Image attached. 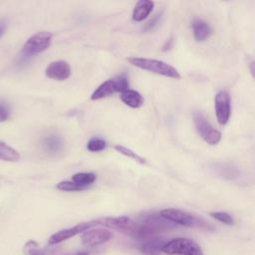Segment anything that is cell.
Masks as SVG:
<instances>
[{
  "instance_id": "6da1fadb",
  "label": "cell",
  "mask_w": 255,
  "mask_h": 255,
  "mask_svg": "<svg viewBox=\"0 0 255 255\" xmlns=\"http://www.w3.org/2000/svg\"><path fill=\"white\" fill-rule=\"evenodd\" d=\"M137 224L136 236L137 239H149L155 237L157 234L167 231L169 229H173L175 224L170 221L164 219L160 216V214L156 213H147L143 215Z\"/></svg>"
},
{
  "instance_id": "7a4b0ae2",
  "label": "cell",
  "mask_w": 255,
  "mask_h": 255,
  "mask_svg": "<svg viewBox=\"0 0 255 255\" xmlns=\"http://www.w3.org/2000/svg\"><path fill=\"white\" fill-rule=\"evenodd\" d=\"M127 60L132 66L137 67L141 70L148 71L153 74H157V75L171 78V79L181 78L179 72L173 66L160 60L148 59V58H137V57H129V58H127Z\"/></svg>"
},
{
  "instance_id": "3957f363",
  "label": "cell",
  "mask_w": 255,
  "mask_h": 255,
  "mask_svg": "<svg viewBox=\"0 0 255 255\" xmlns=\"http://www.w3.org/2000/svg\"><path fill=\"white\" fill-rule=\"evenodd\" d=\"M160 216L164 219L170 221L173 224H178L186 227H204L208 228V223H206L202 218H198L191 213L177 208H166L159 212Z\"/></svg>"
},
{
  "instance_id": "277c9868",
  "label": "cell",
  "mask_w": 255,
  "mask_h": 255,
  "mask_svg": "<svg viewBox=\"0 0 255 255\" xmlns=\"http://www.w3.org/2000/svg\"><path fill=\"white\" fill-rule=\"evenodd\" d=\"M128 88V80L127 75L116 76L104 83H102L92 94L93 101L100 100L111 96L114 93H123Z\"/></svg>"
},
{
  "instance_id": "5b68a950",
  "label": "cell",
  "mask_w": 255,
  "mask_h": 255,
  "mask_svg": "<svg viewBox=\"0 0 255 255\" xmlns=\"http://www.w3.org/2000/svg\"><path fill=\"white\" fill-rule=\"evenodd\" d=\"M98 225H104L112 228L122 234L135 238L137 224L135 221L128 216H117V217H103L96 219Z\"/></svg>"
},
{
  "instance_id": "8992f818",
  "label": "cell",
  "mask_w": 255,
  "mask_h": 255,
  "mask_svg": "<svg viewBox=\"0 0 255 255\" xmlns=\"http://www.w3.org/2000/svg\"><path fill=\"white\" fill-rule=\"evenodd\" d=\"M53 35L48 31H40L31 36L24 44L22 53L25 56H33L47 50L51 44Z\"/></svg>"
},
{
  "instance_id": "52a82bcc",
  "label": "cell",
  "mask_w": 255,
  "mask_h": 255,
  "mask_svg": "<svg viewBox=\"0 0 255 255\" xmlns=\"http://www.w3.org/2000/svg\"><path fill=\"white\" fill-rule=\"evenodd\" d=\"M193 123L199 135L210 145L217 144L221 139L219 130L212 128L206 118L200 112L193 113Z\"/></svg>"
},
{
  "instance_id": "ba28073f",
  "label": "cell",
  "mask_w": 255,
  "mask_h": 255,
  "mask_svg": "<svg viewBox=\"0 0 255 255\" xmlns=\"http://www.w3.org/2000/svg\"><path fill=\"white\" fill-rule=\"evenodd\" d=\"M200 248L199 245L189 238H175L168 241L162 248V252L167 255H188Z\"/></svg>"
},
{
  "instance_id": "9c48e42d",
  "label": "cell",
  "mask_w": 255,
  "mask_h": 255,
  "mask_svg": "<svg viewBox=\"0 0 255 255\" xmlns=\"http://www.w3.org/2000/svg\"><path fill=\"white\" fill-rule=\"evenodd\" d=\"M98 225V222L97 220H92V221H87V222H81L73 227H70V228H65V229H62L54 234H52L50 236V238L48 239V243L50 245H55V244H58V243H61L69 238H72L80 233H84L85 231L89 230L91 227L93 226H96Z\"/></svg>"
},
{
  "instance_id": "30bf717a",
  "label": "cell",
  "mask_w": 255,
  "mask_h": 255,
  "mask_svg": "<svg viewBox=\"0 0 255 255\" xmlns=\"http://www.w3.org/2000/svg\"><path fill=\"white\" fill-rule=\"evenodd\" d=\"M214 108L218 123L222 126L226 125L231 114V99L226 91H220L215 95Z\"/></svg>"
},
{
  "instance_id": "8fae6325",
  "label": "cell",
  "mask_w": 255,
  "mask_h": 255,
  "mask_svg": "<svg viewBox=\"0 0 255 255\" xmlns=\"http://www.w3.org/2000/svg\"><path fill=\"white\" fill-rule=\"evenodd\" d=\"M114 233L106 228H94L89 229L82 233L81 241L84 245L89 247H95L106 243L113 239Z\"/></svg>"
},
{
  "instance_id": "7c38bea8",
  "label": "cell",
  "mask_w": 255,
  "mask_h": 255,
  "mask_svg": "<svg viewBox=\"0 0 255 255\" xmlns=\"http://www.w3.org/2000/svg\"><path fill=\"white\" fill-rule=\"evenodd\" d=\"M71 74H72L71 66L69 65L68 62L64 60L51 62L45 70L46 77L56 81H65L68 78H70Z\"/></svg>"
},
{
  "instance_id": "4fadbf2b",
  "label": "cell",
  "mask_w": 255,
  "mask_h": 255,
  "mask_svg": "<svg viewBox=\"0 0 255 255\" xmlns=\"http://www.w3.org/2000/svg\"><path fill=\"white\" fill-rule=\"evenodd\" d=\"M167 243L164 238L155 236L149 239H146L140 246L139 251L143 255H158L162 252L163 246Z\"/></svg>"
},
{
  "instance_id": "5bb4252c",
  "label": "cell",
  "mask_w": 255,
  "mask_h": 255,
  "mask_svg": "<svg viewBox=\"0 0 255 255\" xmlns=\"http://www.w3.org/2000/svg\"><path fill=\"white\" fill-rule=\"evenodd\" d=\"M191 27H192L193 37L197 42H203L207 40L212 33V30L209 24L199 18H194L192 20Z\"/></svg>"
},
{
  "instance_id": "9a60e30c",
  "label": "cell",
  "mask_w": 255,
  "mask_h": 255,
  "mask_svg": "<svg viewBox=\"0 0 255 255\" xmlns=\"http://www.w3.org/2000/svg\"><path fill=\"white\" fill-rule=\"evenodd\" d=\"M213 169L216 172V174H218L220 177L228 180H235L238 177H240V174H241L238 166L230 162L216 163Z\"/></svg>"
},
{
  "instance_id": "2e32d148",
  "label": "cell",
  "mask_w": 255,
  "mask_h": 255,
  "mask_svg": "<svg viewBox=\"0 0 255 255\" xmlns=\"http://www.w3.org/2000/svg\"><path fill=\"white\" fill-rule=\"evenodd\" d=\"M153 6H154V3L149 0L137 1L132 11V20L135 22L143 21L151 13Z\"/></svg>"
},
{
  "instance_id": "e0dca14e",
  "label": "cell",
  "mask_w": 255,
  "mask_h": 255,
  "mask_svg": "<svg viewBox=\"0 0 255 255\" xmlns=\"http://www.w3.org/2000/svg\"><path fill=\"white\" fill-rule=\"evenodd\" d=\"M120 98L122 102H124V104H126L128 107L132 109H137L141 107L144 102L142 96L137 91L130 90V89H128L125 92H123Z\"/></svg>"
},
{
  "instance_id": "ac0fdd59",
  "label": "cell",
  "mask_w": 255,
  "mask_h": 255,
  "mask_svg": "<svg viewBox=\"0 0 255 255\" xmlns=\"http://www.w3.org/2000/svg\"><path fill=\"white\" fill-rule=\"evenodd\" d=\"M63 139L58 134H50L43 140L44 148L50 153H58L63 148Z\"/></svg>"
},
{
  "instance_id": "d6986e66",
  "label": "cell",
  "mask_w": 255,
  "mask_h": 255,
  "mask_svg": "<svg viewBox=\"0 0 255 255\" xmlns=\"http://www.w3.org/2000/svg\"><path fill=\"white\" fill-rule=\"evenodd\" d=\"M20 158L19 152L8 145L6 142L0 140V159L5 161H17Z\"/></svg>"
},
{
  "instance_id": "ffe728a7",
  "label": "cell",
  "mask_w": 255,
  "mask_h": 255,
  "mask_svg": "<svg viewBox=\"0 0 255 255\" xmlns=\"http://www.w3.org/2000/svg\"><path fill=\"white\" fill-rule=\"evenodd\" d=\"M95 180H96V174L93 172H78L72 176L73 182L85 188L86 186L94 183Z\"/></svg>"
},
{
  "instance_id": "44dd1931",
  "label": "cell",
  "mask_w": 255,
  "mask_h": 255,
  "mask_svg": "<svg viewBox=\"0 0 255 255\" xmlns=\"http://www.w3.org/2000/svg\"><path fill=\"white\" fill-rule=\"evenodd\" d=\"M115 149H117V151H119L120 153H122V154H124V155H126L128 157H130L131 159H134V160H136L137 162H139L141 164H145L146 163V161H145V159L143 157L139 156L134 151H132L131 149H129V148L124 146V145L118 144V145L115 146Z\"/></svg>"
},
{
  "instance_id": "7402d4cb",
  "label": "cell",
  "mask_w": 255,
  "mask_h": 255,
  "mask_svg": "<svg viewBox=\"0 0 255 255\" xmlns=\"http://www.w3.org/2000/svg\"><path fill=\"white\" fill-rule=\"evenodd\" d=\"M107 143L104 139L99 138V137H94L92 139H90L87 143V149L89 151L92 152H98V151H102L106 148Z\"/></svg>"
},
{
  "instance_id": "603a6c76",
  "label": "cell",
  "mask_w": 255,
  "mask_h": 255,
  "mask_svg": "<svg viewBox=\"0 0 255 255\" xmlns=\"http://www.w3.org/2000/svg\"><path fill=\"white\" fill-rule=\"evenodd\" d=\"M209 215L216 219L217 221L223 223V224H226V225H233L234 224V219L233 217L227 213V212H224V211H215V212H210Z\"/></svg>"
},
{
  "instance_id": "cb8c5ba5",
  "label": "cell",
  "mask_w": 255,
  "mask_h": 255,
  "mask_svg": "<svg viewBox=\"0 0 255 255\" xmlns=\"http://www.w3.org/2000/svg\"><path fill=\"white\" fill-rule=\"evenodd\" d=\"M41 248L39 244L34 240H29L25 243L23 246V254L24 255H37L39 252H41Z\"/></svg>"
},
{
  "instance_id": "d4e9b609",
  "label": "cell",
  "mask_w": 255,
  "mask_h": 255,
  "mask_svg": "<svg viewBox=\"0 0 255 255\" xmlns=\"http://www.w3.org/2000/svg\"><path fill=\"white\" fill-rule=\"evenodd\" d=\"M56 188L63 191H81L85 189V187L80 186L73 181H61L56 185Z\"/></svg>"
},
{
  "instance_id": "484cf974",
  "label": "cell",
  "mask_w": 255,
  "mask_h": 255,
  "mask_svg": "<svg viewBox=\"0 0 255 255\" xmlns=\"http://www.w3.org/2000/svg\"><path fill=\"white\" fill-rule=\"evenodd\" d=\"M10 116V108L7 103L0 101V123L8 120Z\"/></svg>"
},
{
  "instance_id": "4316f807",
  "label": "cell",
  "mask_w": 255,
  "mask_h": 255,
  "mask_svg": "<svg viewBox=\"0 0 255 255\" xmlns=\"http://www.w3.org/2000/svg\"><path fill=\"white\" fill-rule=\"evenodd\" d=\"M160 17H161V13L155 14V15L143 26V31H149V30L153 29V28L156 26V24L158 23Z\"/></svg>"
},
{
  "instance_id": "83f0119b",
  "label": "cell",
  "mask_w": 255,
  "mask_h": 255,
  "mask_svg": "<svg viewBox=\"0 0 255 255\" xmlns=\"http://www.w3.org/2000/svg\"><path fill=\"white\" fill-rule=\"evenodd\" d=\"M249 70H250V73L252 75V77L255 79V61L251 62L250 65H249Z\"/></svg>"
},
{
  "instance_id": "f1b7e54d",
  "label": "cell",
  "mask_w": 255,
  "mask_h": 255,
  "mask_svg": "<svg viewBox=\"0 0 255 255\" xmlns=\"http://www.w3.org/2000/svg\"><path fill=\"white\" fill-rule=\"evenodd\" d=\"M188 255H203V253H202L201 249H200V248H198V249L194 250L192 253H190V254H188Z\"/></svg>"
},
{
  "instance_id": "f546056e",
  "label": "cell",
  "mask_w": 255,
  "mask_h": 255,
  "mask_svg": "<svg viewBox=\"0 0 255 255\" xmlns=\"http://www.w3.org/2000/svg\"><path fill=\"white\" fill-rule=\"evenodd\" d=\"M4 30H5V24H4V22L0 21V37H1V35L3 34Z\"/></svg>"
},
{
  "instance_id": "4dcf8cb0",
  "label": "cell",
  "mask_w": 255,
  "mask_h": 255,
  "mask_svg": "<svg viewBox=\"0 0 255 255\" xmlns=\"http://www.w3.org/2000/svg\"><path fill=\"white\" fill-rule=\"evenodd\" d=\"M75 255H90V253L87 251H80V252H77Z\"/></svg>"
},
{
  "instance_id": "1f68e13d",
  "label": "cell",
  "mask_w": 255,
  "mask_h": 255,
  "mask_svg": "<svg viewBox=\"0 0 255 255\" xmlns=\"http://www.w3.org/2000/svg\"><path fill=\"white\" fill-rule=\"evenodd\" d=\"M48 251L50 250H41V252H39L37 255H48Z\"/></svg>"
}]
</instances>
